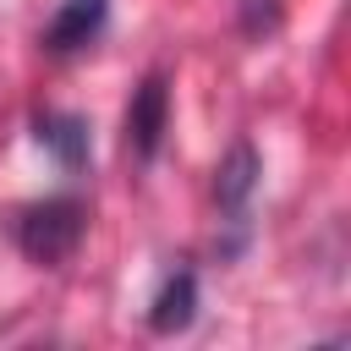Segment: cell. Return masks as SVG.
I'll return each mask as SVG.
<instances>
[{"instance_id": "3957f363", "label": "cell", "mask_w": 351, "mask_h": 351, "mask_svg": "<svg viewBox=\"0 0 351 351\" xmlns=\"http://www.w3.org/2000/svg\"><path fill=\"white\" fill-rule=\"evenodd\" d=\"M165 121H170L165 77H148V82L132 93V110H126V148H132L137 159H154V154H159V137H165Z\"/></svg>"}, {"instance_id": "5b68a950", "label": "cell", "mask_w": 351, "mask_h": 351, "mask_svg": "<svg viewBox=\"0 0 351 351\" xmlns=\"http://www.w3.org/2000/svg\"><path fill=\"white\" fill-rule=\"evenodd\" d=\"M192 307H197V280H192V269H181V274H170V280L159 285V296H154V307H148V324H154L159 335H176V329L192 324Z\"/></svg>"}, {"instance_id": "277c9868", "label": "cell", "mask_w": 351, "mask_h": 351, "mask_svg": "<svg viewBox=\"0 0 351 351\" xmlns=\"http://www.w3.org/2000/svg\"><path fill=\"white\" fill-rule=\"evenodd\" d=\"M219 181H214V197H219V219L225 225H247V203H252V186H258V154H252V143H236L225 159H219V170H214Z\"/></svg>"}, {"instance_id": "6da1fadb", "label": "cell", "mask_w": 351, "mask_h": 351, "mask_svg": "<svg viewBox=\"0 0 351 351\" xmlns=\"http://www.w3.org/2000/svg\"><path fill=\"white\" fill-rule=\"evenodd\" d=\"M82 230H88V214H82V203H71V197L27 203V208L16 214V225H11L16 247H22L33 263H60V258H71L77 241H82Z\"/></svg>"}, {"instance_id": "8992f818", "label": "cell", "mask_w": 351, "mask_h": 351, "mask_svg": "<svg viewBox=\"0 0 351 351\" xmlns=\"http://www.w3.org/2000/svg\"><path fill=\"white\" fill-rule=\"evenodd\" d=\"M33 126H38V143H44V148H49V154H55V159H60L66 170H77V165L88 159V126H82L77 115L44 110V115H38Z\"/></svg>"}, {"instance_id": "7a4b0ae2", "label": "cell", "mask_w": 351, "mask_h": 351, "mask_svg": "<svg viewBox=\"0 0 351 351\" xmlns=\"http://www.w3.org/2000/svg\"><path fill=\"white\" fill-rule=\"evenodd\" d=\"M110 22V0H60V11L44 27V49L49 55H77L88 49Z\"/></svg>"}]
</instances>
